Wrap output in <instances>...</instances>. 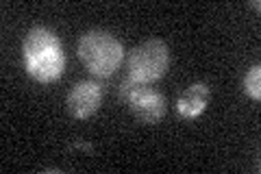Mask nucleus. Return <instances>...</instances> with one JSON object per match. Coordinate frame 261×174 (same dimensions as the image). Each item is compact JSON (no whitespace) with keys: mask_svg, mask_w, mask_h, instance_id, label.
<instances>
[{"mask_svg":"<svg viewBox=\"0 0 261 174\" xmlns=\"http://www.w3.org/2000/svg\"><path fill=\"white\" fill-rule=\"evenodd\" d=\"M146 89H148V83H142V81H137L133 77H126L124 81H122V85H120V98L128 105L130 101H135L142 92H146Z\"/></svg>","mask_w":261,"mask_h":174,"instance_id":"0eeeda50","label":"nucleus"},{"mask_svg":"<svg viewBox=\"0 0 261 174\" xmlns=\"http://www.w3.org/2000/svg\"><path fill=\"white\" fill-rule=\"evenodd\" d=\"M79 57L85 63L89 72H94L96 77H109L118 70L124 57V48L111 35L109 31L102 29H92L81 35L79 39Z\"/></svg>","mask_w":261,"mask_h":174,"instance_id":"f257e3e1","label":"nucleus"},{"mask_svg":"<svg viewBox=\"0 0 261 174\" xmlns=\"http://www.w3.org/2000/svg\"><path fill=\"white\" fill-rule=\"evenodd\" d=\"M22 53H24V61H33V59H42V57H50V55H61L63 51H61V41L55 35V31L35 27L24 37Z\"/></svg>","mask_w":261,"mask_h":174,"instance_id":"20e7f679","label":"nucleus"},{"mask_svg":"<svg viewBox=\"0 0 261 174\" xmlns=\"http://www.w3.org/2000/svg\"><path fill=\"white\" fill-rule=\"evenodd\" d=\"M250 7H252V9H261V3H259V0H252V3H250Z\"/></svg>","mask_w":261,"mask_h":174,"instance_id":"1a4fd4ad","label":"nucleus"},{"mask_svg":"<svg viewBox=\"0 0 261 174\" xmlns=\"http://www.w3.org/2000/svg\"><path fill=\"white\" fill-rule=\"evenodd\" d=\"M170 65V48L161 39H146L135 46L128 57V77L142 83H154L166 74Z\"/></svg>","mask_w":261,"mask_h":174,"instance_id":"f03ea898","label":"nucleus"},{"mask_svg":"<svg viewBox=\"0 0 261 174\" xmlns=\"http://www.w3.org/2000/svg\"><path fill=\"white\" fill-rule=\"evenodd\" d=\"M244 92H246L252 101H259L261 98V68H259V63L252 65V68L246 72V77H244Z\"/></svg>","mask_w":261,"mask_h":174,"instance_id":"6e6552de","label":"nucleus"},{"mask_svg":"<svg viewBox=\"0 0 261 174\" xmlns=\"http://www.w3.org/2000/svg\"><path fill=\"white\" fill-rule=\"evenodd\" d=\"M130 111H133L135 120L142 124H157L163 115H166V98L163 94L154 92V89H146L135 101L128 103Z\"/></svg>","mask_w":261,"mask_h":174,"instance_id":"39448f33","label":"nucleus"},{"mask_svg":"<svg viewBox=\"0 0 261 174\" xmlns=\"http://www.w3.org/2000/svg\"><path fill=\"white\" fill-rule=\"evenodd\" d=\"M102 103V89L94 81H81L70 89L65 105L72 118L76 120H87L98 111V107Z\"/></svg>","mask_w":261,"mask_h":174,"instance_id":"7ed1b4c3","label":"nucleus"},{"mask_svg":"<svg viewBox=\"0 0 261 174\" xmlns=\"http://www.w3.org/2000/svg\"><path fill=\"white\" fill-rule=\"evenodd\" d=\"M207 105H209V87L205 83H194L178 96L176 109L185 120H194L207 109Z\"/></svg>","mask_w":261,"mask_h":174,"instance_id":"423d86ee","label":"nucleus"}]
</instances>
